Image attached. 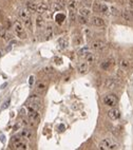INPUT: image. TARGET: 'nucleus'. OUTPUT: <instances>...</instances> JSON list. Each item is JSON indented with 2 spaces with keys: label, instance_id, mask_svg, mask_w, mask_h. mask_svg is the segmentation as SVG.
<instances>
[{
  "label": "nucleus",
  "instance_id": "nucleus-1",
  "mask_svg": "<svg viewBox=\"0 0 133 150\" xmlns=\"http://www.w3.org/2000/svg\"><path fill=\"white\" fill-rule=\"evenodd\" d=\"M13 29H14L15 34L17 35V37H19L20 39H26L28 38V35L24 31L23 24L20 21H15L14 24H13Z\"/></svg>",
  "mask_w": 133,
  "mask_h": 150
},
{
  "label": "nucleus",
  "instance_id": "nucleus-2",
  "mask_svg": "<svg viewBox=\"0 0 133 150\" xmlns=\"http://www.w3.org/2000/svg\"><path fill=\"white\" fill-rule=\"evenodd\" d=\"M93 10L103 15H110V6H108L106 3L103 2L93 3Z\"/></svg>",
  "mask_w": 133,
  "mask_h": 150
},
{
  "label": "nucleus",
  "instance_id": "nucleus-3",
  "mask_svg": "<svg viewBox=\"0 0 133 150\" xmlns=\"http://www.w3.org/2000/svg\"><path fill=\"white\" fill-rule=\"evenodd\" d=\"M103 101H104V104L106 105V106L113 108V107H115L116 105H117L118 99H117V96H116L115 94H108V95H106L104 97Z\"/></svg>",
  "mask_w": 133,
  "mask_h": 150
},
{
  "label": "nucleus",
  "instance_id": "nucleus-4",
  "mask_svg": "<svg viewBox=\"0 0 133 150\" xmlns=\"http://www.w3.org/2000/svg\"><path fill=\"white\" fill-rule=\"evenodd\" d=\"M12 143H13V146H14L15 149H17V150H24L28 148L26 143L22 142L21 140H19L18 138H13Z\"/></svg>",
  "mask_w": 133,
  "mask_h": 150
},
{
  "label": "nucleus",
  "instance_id": "nucleus-5",
  "mask_svg": "<svg viewBox=\"0 0 133 150\" xmlns=\"http://www.w3.org/2000/svg\"><path fill=\"white\" fill-rule=\"evenodd\" d=\"M105 48H106L105 42L99 41V40L93 41V42L91 43V46H90V49L94 50V51H103V50H105Z\"/></svg>",
  "mask_w": 133,
  "mask_h": 150
},
{
  "label": "nucleus",
  "instance_id": "nucleus-6",
  "mask_svg": "<svg viewBox=\"0 0 133 150\" xmlns=\"http://www.w3.org/2000/svg\"><path fill=\"white\" fill-rule=\"evenodd\" d=\"M90 22L92 23L93 26H105V20L103 19L101 17H99V16H92V18L90 19Z\"/></svg>",
  "mask_w": 133,
  "mask_h": 150
},
{
  "label": "nucleus",
  "instance_id": "nucleus-7",
  "mask_svg": "<svg viewBox=\"0 0 133 150\" xmlns=\"http://www.w3.org/2000/svg\"><path fill=\"white\" fill-rule=\"evenodd\" d=\"M113 143L112 139H110V138H106V139H103L100 141V143H99L98 147L99 149H109V147L111 146V144Z\"/></svg>",
  "mask_w": 133,
  "mask_h": 150
},
{
  "label": "nucleus",
  "instance_id": "nucleus-8",
  "mask_svg": "<svg viewBox=\"0 0 133 150\" xmlns=\"http://www.w3.org/2000/svg\"><path fill=\"white\" fill-rule=\"evenodd\" d=\"M108 116L110 117V119L112 121H117L121 118V112H119L118 109H116V108H113L111 109L109 112H108Z\"/></svg>",
  "mask_w": 133,
  "mask_h": 150
},
{
  "label": "nucleus",
  "instance_id": "nucleus-9",
  "mask_svg": "<svg viewBox=\"0 0 133 150\" xmlns=\"http://www.w3.org/2000/svg\"><path fill=\"white\" fill-rule=\"evenodd\" d=\"M0 37L2 38V39H4V40H6V41H11L12 39L14 38V36H13V34H11L9 31H6V29L0 28Z\"/></svg>",
  "mask_w": 133,
  "mask_h": 150
},
{
  "label": "nucleus",
  "instance_id": "nucleus-10",
  "mask_svg": "<svg viewBox=\"0 0 133 150\" xmlns=\"http://www.w3.org/2000/svg\"><path fill=\"white\" fill-rule=\"evenodd\" d=\"M77 71L78 73H80V74H86V73H88V71H89V66H88V63L87 61H82V63H80V64L77 66Z\"/></svg>",
  "mask_w": 133,
  "mask_h": 150
},
{
  "label": "nucleus",
  "instance_id": "nucleus-11",
  "mask_svg": "<svg viewBox=\"0 0 133 150\" xmlns=\"http://www.w3.org/2000/svg\"><path fill=\"white\" fill-rule=\"evenodd\" d=\"M78 13H79V15H82V16H86V17H89V16H91V14H92V11H91V9H90L89 6H82V8H80V9L78 10Z\"/></svg>",
  "mask_w": 133,
  "mask_h": 150
},
{
  "label": "nucleus",
  "instance_id": "nucleus-12",
  "mask_svg": "<svg viewBox=\"0 0 133 150\" xmlns=\"http://www.w3.org/2000/svg\"><path fill=\"white\" fill-rule=\"evenodd\" d=\"M64 6H66V4H64V3L60 2L59 0H57V1H54V2L52 3V9L54 10V11L60 12L64 9Z\"/></svg>",
  "mask_w": 133,
  "mask_h": 150
},
{
  "label": "nucleus",
  "instance_id": "nucleus-13",
  "mask_svg": "<svg viewBox=\"0 0 133 150\" xmlns=\"http://www.w3.org/2000/svg\"><path fill=\"white\" fill-rule=\"evenodd\" d=\"M82 56H84L85 61H87V63H94L95 61V55L93 54L92 52H90V51L86 52Z\"/></svg>",
  "mask_w": 133,
  "mask_h": 150
},
{
  "label": "nucleus",
  "instance_id": "nucleus-14",
  "mask_svg": "<svg viewBox=\"0 0 133 150\" xmlns=\"http://www.w3.org/2000/svg\"><path fill=\"white\" fill-rule=\"evenodd\" d=\"M116 85H117V81H116L114 78H108V79H106V81H105V87H106L107 89H113L114 87H116Z\"/></svg>",
  "mask_w": 133,
  "mask_h": 150
},
{
  "label": "nucleus",
  "instance_id": "nucleus-15",
  "mask_svg": "<svg viewBox=\"0 0 133 150\" xmlns=\"http://www.w3.org/2000/svg\"><path fill=\"white\" fill-rule=\"evenodd\" d=\"M36 91H37V93H39L40 95H42V94H44L46 91V85L44 84V83H38L37 85H36Z\"/></svg>",
  "mask_w": 133,
  "mask_h": 150
},
{
  "label": "nucleus",
  "instance_id": "nucleus-16",
  "mask_svg": "<svg viewBox=\"0 0 133 150\" xmlns=\"http://www.w3.org/2000/svg\"><path fill=\"white\" fill-rule=\"evenodd\" d=\"M48 10H49V6H48L46 3L42 2V3L37 4V10H36V12L39 13V14H44V13L48 12Z\"/></svg>",
  "mask_w": 133,
  "mask_h": 150
},
{
  "label": "nucleus",
  "instance_id": "nucleus-17",
  "mask_svg": "<svg viewBox=\"0 0 133 150\" xmlns=\"http://www.w3.org/2000/svg\"><path fill=\"white\" fill-rule=\"evenodd\" d=\"M19 136H21V138H23V139L31 140L32 139V136H33V133L28 129H23V130H21L20 133H19Z\"/></svg>",
  "mask_w": 133,
  "mask_h": 150
},
{
  "label": "nucleus",
  "instance_id": "nucleus-18",
  "mask_svg": "<svg viewBox=\"0 0 133 150\" xmlns=\"http://www.w3.org/2000/svg\"><path fill=\"white\" fill-rule=\"evenodd\" d=\"M18 14H19V17L21 19H26V18L31 17V14H30V11L28 9H21L20 11L18 12Z\"/></svg>",
  "mask_w": 133,
  "mask_h": 150
},
{
  "label": "nucleus",
  "instance_id": "nucleus-19",
  "mask_svg": "<svg viewBox=\"0 0 133 150\" xmlns=\"http://www.w3.org/2000/svg\"><path fill=\"white\" fill-rule=\"evenodd\" d=\"M23 26L26 28V29H29L30 31H33V20H32V18L29 17V18H26V19H23Z\"/></svg>",
  "mask_w": 133,
  "mask_h": 150
},
{
  "label": "nucleus",
  "instance_id": "nucleus-20",
  "mask_svg": "<svg viewBox=\"0 0 133 150\" xmlns=\"http://www.w3.org/2000/svg\"><path fill=\"white\" fill-rule=\"evenodd\" d=\"M58 44H59V47H60L61 49H66L69 47V41L66 40V38L61 37L58 39Z\"/></svg>",
  "mask_w": 133,
  "mask_h": 150
},
{
  "label": "nucleus",
  "instance_id": "nucleus-21",
  "mask_svg": "<svg viewBox=\"0 0 133 150\" xmlns=\"http://www.w3.org/2000/svg\"><path fill=\"white\" fill-rule=\"evenodd\" d=\"M55 20L58 24H62L64 22V20H66V15L62 14V13H58L55 16Z\"/></svg>",
  "mask_w": 133,
  "mask_h": 150
},
{
  "label": "nucleus",
  "instance_id": "nucleus-22",
  "mask_svg": "<svg viewBox=\"0 0 133 150\" xmlns=\"http://www.w3.org/2000/svg\"><path fill=\"white\" fill-rule=\"evenodd\" d=\"M44 24H46V21H44V19L41 16H38L37 18H36V26H37L38 29H42L44 26Z\"/></svg>",
  "mask_w": 133,
  "mask_h": 150
},
{
  "label": "nucleus",
  "instance_id": "nucleus-23",
  "mask_svg": "<svg viewBox=\"0 0 133 150\" xmlns=\"http://www.w3.org/2000/svg\"><path fill=\"white\" fill-rule=\"evenodd\" d=\"M122 17L124 18L125 20H127V21H131L133 19L132 15H131V13L129 11H123L122 12Z\"/></svg>",
  "mask_w": 133,
  "mask_h": 150
},
{
  "label": "nucleus",
  "instance_id": "nucleus-24",
  "mask_svg": "<svg viewBox=\"0 0 133 150\" xmlns=\"http://www.w3.org/2000/svg\"><path fill=\"white\" fill-rule=\"evenodd\" d=\"M119 67H121L123 70H128L129 67H130V63H129L127 59H122V60L119 61Z\"/></svg>",
  "mask_w": 133,
  "mask_h": 150
},
{
  "label": "nucleus",
  "instance_id": "nucleus-25",
  "mask_svg": "<svg viewBox=\"0 0 133 150\" xmlns=\"http://www.w3.org/2000/svg\"><path fill=\"white\" fill-rule=\"evenodd\" d=\"M26 9L30 12H36L37 10V3L35 2H28L26 3Z\"/></svg>",
  "mask_w": 133,
  "mask_h": 150
},
{
  "label": "nucleus",
  "instance_id": "nucleus-26",
  "mask_svg": "<svg viewBox=\"0 0 133 150\" xmlns=\"http://www.w3.org/2000/svg\"><path fill=\"white\" fill-rule=\"evenodd\" d=\"M112 61H113L112 59H108V60L104 61V63L101 64V68H103V69H105V70H108L113 65Z\"/></svg>",
  "mask_w": 133,
  "mask_h": 150
},
{
  "label": "nucleus",
  "instance_id": "nucleus-27",
  "mask_svg": "<svg viewBox=\"0 0 133 150\" xmlns=\"http://www.w3.org/2000/svg\"><path fill=\"white\" fill-rule=\"evenodd\" d=\"M76 8H77V2H76L75 0H71V1H69V3H68V9L72 10V11H75Z\"/></svg>",
  "mask_w": 133,
  "mask_h": 150
},
{
  "label": "nucleus",
  "instance_id": "nucleus-28",
  "mask_svg": "<svg viewBox=\"0 0 133 150\" xmlns=\"http://www.w3.org/2000/svg\"><path fill=\"white\" fill-rule=\"evenodd\" d=\"M78 21L81 23V24H87L88 22H89V19H88V17H86V16H82V15H79L77 17Z\"/></svg>",
  "mask_w": 133,
  "mask_h": 150
},
{
  "label": "nucleus",
  "instance_id": "nucleus-29",
  "mask_svg": "<svg viewBox=\"0 0 133 150\" xmlns=\"http://www.w3.org/2000/svg\"><path fill=\"white\" fill-rule=\"evenodd\" d=\"M110 15H113V16H117L119 15V11L116 6H110Z\"/></svg>",
  "mask_w": 133,
  "mask_h": 150
},
{
  "label": "nucleus",
  "instance_id": "nucleus-30",
  "mask_svg": "<svg viewBox=\"0 0 133 150\" xmlns=\"http://www.w3.org/2000/svg\"><path fill=\"white\" fill-rule=\"evenodd\" d=\"M73 41H74V43L75 44H81L82 43V39H81V37H79V36H75L74 37V39H73Z\"/></svg>",
  "mask_w": 133,
  "mask_h": 150
},
{
  "label": "nucleus",
  "instance_id": "nucleus-31",
  "mask_svg": "<svg viewBox=\"0 0 133 150\" xmlns=\"http://www.w3.org/2000/svg\"><path fill=\"white\" fill-rule=\"evenodd\" d=\"M81 2L85 6H91L93 4V0H81Z\"/></svg>",
  "mask_w": 133,
  "mask_h": 150
},
{
  "label": "nucleus",
  "instance_id": "nucleus-32",
  "mask_svg": "<svg viewBox=\"0 0 133 150\" xmlns=\"http://www.w3.org/2000/svg\"><path fill=\"white\" fill-rule=\"evenodd\" d=\"M69 15H70V18H71V20H72V21H75V20H76V15H75V12L72 11V10H70Z\"/></svg>",
  "mask_w": 133,
  "mask_h": 150
},
{
  "label": "nucleus",
  "instance_id": "nucleus-33",
  "mask_svg": "<svg viewBox=\"0 0 133 150\" xmlns=\"http://www.w3.org/2000/svg\"><path fill=\"white\" fill-rule=\"evenodd\" d=\"M10 103H11V99H8V101H6V103H4V104L2 105V107H1V109H2V110L6 109V108H8V107L10 106Z\"/></svg>",
  "mask_w": 133,
  "mask_h": 150
},
{
  "label": "nucleus",
  "instance_id": "nucleus-34",
  "mask_svg": "<svg viewBox=\"0 0 133 150\" xmlns=\"http://www.w3.org/2000/svg\"><path fill=\"white\" fill-rule=\"evenodd\" d=\"M44 72H46V73H49V74H50V73H53V72H54V70H53L52 69V68H49V67H46V68H44Z\"/></svg>",
  "mask_w": 133,
  "mask_h": 150
},
{
  "label": "nucleus",
  "instance_id": "nucleus-35",
  "mask_svg": "<svg viewBox=\"0 0 133 150\" xmlns=\"http://www.w3.org/2000/svg\"><path fill=\"white\" fill-rule=\"evenodd\" d=\"M118 147H119V146H118V145H117V144H114V143H112V144H111V146H110V147H109V149H110V150H113V149H118Z\"/></svg>",
  "mask_w": 133,
  "mask_h": 150
},
{
  "label": "nucleus",
  "instance_id": "nucleus-36",
  "mask_svg": "<svg viewBox=\"0 0 133 150\" xmlns=\"http://www.w3.org/2000/svg\"><path fill=\"white\" fill-rule=\"evenodd\" d=\"M54 61H56V63H55L56 65H61V64H62V60H61L60 58H57V57L54 58Z\"/></svg>",
  "mask_w": 133,
  "mask_h": 150
},
{
  "label": "nucleus",
  "instance_id": "nucleus-37",
  "mask_svg": "<svg viewBox=\"0 0 133 150\" xmlns=\"http://www.w3.org/2000/svg\"><path fill=\"white\" fill-rule=\"evenodd\" d=\"M29 83H30V85H31V86H32V85H33V83H34V76H31V77H30V81H29Z\"/></svg>",
  "mask_w": 133,
  "mask_h": 150
},
{
  "label": "nucleus",
  "instance_id": "nucleus-38",
  "mask_svg": "<svg viewBox=\"0 0 133 150\" xmlns=\"http://www.w3.org/2000/svg\"><path fill=\"white\" fill-rule=\"evenodd\" d=\"M129 6H130L131 8H133V0H129Z\"/></svg>",
  "mask_w": 133,
  "mask_h": 150
},
{
  "label": "nucleus",
  "instance_id": "nucleus-39",
  "mask_svg": "<svg viewBox=\"0 0 133 150\" xmlns=\"http://www.w3.org/2000/svg\"><path fill=\"white\" fill-rule=\"evenodd\" d=\"M59 1H60V2H62L64 4H66V3H64V0H59Z\"/></svg>",
  "mask_w": 133,
  "mask_h": 150
},
{
  "label": "nucleus",
  "instance_id": "nucleus-40",
  "mask_svg": "<svg viewBox=\"0 0 133 150\" xmlns=\"http://www.w3.org/2000/svg\"><path fill=\"white\" fill-rule=\"evenodd\" d=\"M75 1H76L77 3H78V2H81V0H75Z\"/></svg>",
  "mask_w": 133,
  "mask_h": 150
},
{
  "label": "nucleus",
  "instance_id": "nucleus-41",
  "mask_svg": "<svg viewBox=\"0 0 133 150\" xmlns=\"http://www.w3.org/2000/svg\"><path fill=\"white\" fill-rule=\"evenodd\" d=\"M1 55H2V53H1V52H0V57H1Z\"/></svg>",
  "mask_w": 133,
  "mask_h": 150
}]
</instances>
